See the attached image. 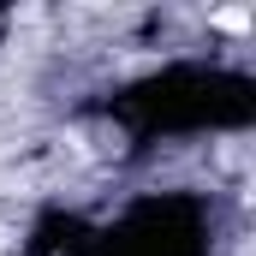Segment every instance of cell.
Returning <instances> with one entry per match:
<instances>
[{"instance_id": "1", "label": "cell", "mask_w": 256, "mask_h": 256, "mask_svg": "<svg viewBox=\"0 0 256 256\" xmlns=\"http://www.w3.org/2000/svg\"><path fill=\"white\" fill-rule=\"evenodd\" d=\"M214 24L220 30H250V12L244 6H226V12H214Z\"/></svg>"}, {"instance_id": "2", "label": "cell", "mask_w": 256, "mask_h": 256, "mask_svg": "<svg viewBox=\"0 0 256 256\" xmlns=\"http://www.w3.org/2000/svg\"><path fill=\"white\" fill-rule=\"evenodd\" d=\"M0 244H6V226H0Z\"/></svg>"}]
</instances>
